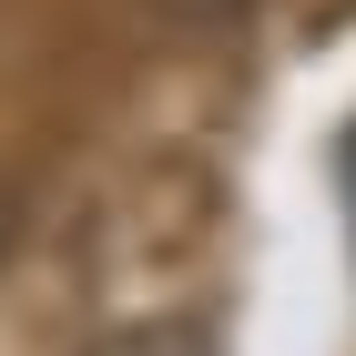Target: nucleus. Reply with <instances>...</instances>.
<instances>
[{
	"mask_svg": "<svg viewBox=\"0 0 356 356\" xmlns=\"http://www.w3.org/2000/svg\"><path fill=\"white\" fill-rule=\"evenodd\" d=\"M346 224H356V143H346Z\"/></svg>",
	"mask_w": 356,
	"mask_h": 356,
	"instance_id": "1",
	"label": "nucleus"
},
{
	"mask_svg": "<svg viewBox=\"0 0 356 356\" xmlns=\"http://www.w3.org/2000/svg\"><path fill=\"white\" fill-rule=\"evenodd\" d=\"M0 254H10V193H0Z\"/></svg>",
	"mask_w": 356,
	"mask_h": 356,
	"instance_id": "2",
	"label": "nucleus"
}]
</instances>
